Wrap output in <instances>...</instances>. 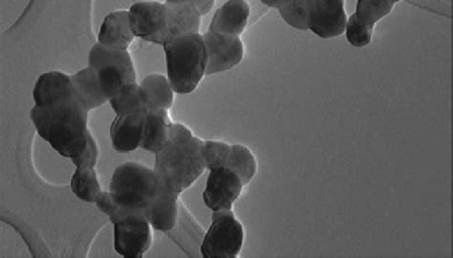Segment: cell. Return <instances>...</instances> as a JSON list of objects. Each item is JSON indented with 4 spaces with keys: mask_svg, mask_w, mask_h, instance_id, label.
Masks as SVG:
<instances>
[{
    "mask_svg": "<svg viewBox=\"0 0 453 258\" xmlns=\"http://www.w3.org/2000/svg\"><path fill=\"white\" fill-rule=\"evenodd\" d=\"M30 115L35 132L58 155L73 159L87 147L88 111L75 96L49 107L35 105Z\"/></svg>",
    "mask_w": 453,
    "mask_h": 258,
    "instance_id": "6da1fadb",
    "label": "cell"
},
{
    "mask_svg": "<svg viewBox=\"0 0 453 258\" xmlns=\"http://www.w3.org/2000/svg\"><path fill=\"white\" fill-rule=\"evenodd\" d=\"M204 142L181 124H171L169 139L155 158L154 171L162 185L181 194L207 169Z\"/></svg>",
    "mask_w": 453,
    "mask_h": 258,
    "instance_id": "7a4b0ae2",
    "label": "cell"
},
{
    "mask_svg": "<svg viewBox=\"0 0 453 258\" xmlns=\"http://www.w3.org/2000/svg\"><path fill=\"white\" fill-rule=\"evenodd\" d=\"M168 79L174 92L193 93L206 75L208 55L204 39L199 33L165 41Z\"/></svg>",
    "mask_w": 453,
    "mask_h": 258,
    "instance_id": "3957f363",
    "label": "cell"
},
{
    "mask_svg": "<svg viewBox=\"0 0 453 258\" xmlns=\"http://www.w3.org/2000/svg\"><path fill=\"white\" fill-rule=\"evenodd\" d=\"M162 186L154 170L135 162L116 168L110 186L115 202L127 213H144Z\"/></svg>",
    "mask_w": 453,
    "mask_h": 258,
    "instance_id": "277c9868",
    "label": "cell"
},
{
    "mask_svg": "<svg viewBox=\"0 0 453 258\" xmlns=\"http://www.w3.org/2000/svg\"><path fill=\"white\" fill-rule=\"evenodd\" d=\"M88 66L96 72L110 99L124 86L136 83V72L127 50L95 44L88 54Z\"/></svg>",
    "mask_w": 453,
    "mask_h": 258,
    "instance_id": "5b68a950",
    "label": "cell"
},
{
    "mask_svg": "<svg viewBox=\"0 0 453 258\" xmlns=\"http://www.w3.org/2000/svg\"><path fill=\"white\" fill-rule=\"evenodd\" d=\"M244 242V229L233 210L213 212L211 224L201 245L204 258H235Z\"/></svg>",
    "mask_w": 453,
    "mask_h": 258,
    "instance_id": "8992f818",
    "label": "cell"
},
{
    "mask_svg": "<svg viewBox=\"0 0 453 258\" xmlns=\"http://www.w3.org/2000/svg\"><path fill=\"white\" fill-rule=\"evenodd\" d=\"M203 156L208 170L226 168L240 176L244 186L253 180L257 171V161L247 147L207 140L203 145Z\"/></svg>",
    "mask_w": 453,
    "mask_h": 258,
    "instance_id": "52a82bcc",
    "label": "cell"
},
{
    "mask_svg": "<svg viewBox=\"0 0 453 258\" xmlns=\"http://www.w3.org/2000/svg\"><path fill=\"white\" fill-rule=\"evenodd\" d=\"M401 0H357L355 13L348 21L347 39L354 47L361 49L372 42V34L383 19Z\"/></svg>",
    "mask_w": 453,
    "mask_h": 258,
    "instance_id": "ba28073f",
    "label": "cell"
},
{
    "mask_svg": "<svg viewBox=\"0 0 453 258\" xmlns=\"http://www.w3.org/2000/svg\"><path fill=\"white\" fill-rule=\"evenodd\" d=\"M114 248L126 258H141L150 247V224L144 213H131L114 223Z\"/></svg>",
    "mask_w": 453,
    "mask_h": 258,
    "instance_id": "9c48e42d",
    "label": "cell"
},
{
    "mask_svg": "<svg viewBox=\"0 0 453 258\" xmlns=\"http://www.w3.org/2000/svg\"><path fill=\"white\" fill-rule=\"evenodd\" d=\"M308 30L321 39L342 36L348 26L344 0H306Z\"/></svg>",
    "mask_w": 453,
    "mask_h": 258,
    "instance_id": "30bf717a",
    "label": "cell"
},
{
    "mask_svg": "<svg viewBox=\"0 0 453 258\" xmlns=\"http://www.w3.org/2000/svg\"><path fill=\"white\" fill-rule=\"evenodd\" d=\"M135 38L163 45L166 41V5L157 2L138 3L128 11Z\"/></svg>",
    "mask_w": 453,
    "mask_h": 258,
    "instance_id": "8fae6325",
    "label": "cell"
},
{
    "mask_svg": "<svg viewBox=\"0 0 453 258\" xmlns=\"http://www.w3.org/2000/svg\"><path fill=\"white\" fill-rule=\"evenodd\" d=\"M243 183L235 172L226 168L210 170L203 201L212 212L231 210L241 196Z\"/></svg>",
    "mask_w": 453,
    "mask_h": 258,
    "instance_id": "7c38bea8",
    "label": "cell"
},
{
    "mask_svg": "<svg viewBox=\"0 0 453 258\" xmlns=\"http://www.w3.org/2000/svg\"><path fill=\"white\" fill-rule=\"evenodd\" d=\"M203 39L208 55L206 76L228 72L243 60L244 45L241 37L208 31L203 34Z\"/></svg>",
    "mask_w": 453,
    "mask_h": 258,
    "instance_id": "4fadbf2b",
    "label": "cell"
},
{
    "mask_svg": "<svg viewBox=\"0 0 453 258\" xmlns=\"http://www.w3.org/2000/svg\"><path fill=\"white\" fill-rule=\"evenodd\" d=\"M147 112L117 115L111 126L113 148L120 154H128L140 148L142 126Z\"/></svg>",
    "mask_w": 453,
    "mask_h": 258,
    "instance_id": "5bb4252c",
    "label": "cell"
},
{
    "mask_svg": "<svg viewBox=\"0 0 453 258\" xmlns=\"http://www.w3.org/2000/svg\"><path fill=\"white\" fill-rule=\"evenodd\" d=\"M250 5L246 0H228L214 14L209 31L224 36L241 37L250 17Z\"/></svg>",
    "mask_w": 453,
    "mask_h": 258,
    "instance_id": "9a60e30c",
    "label": "cell"
},
{
    "mask_svg": "<svg viewBox=\"0 0 453 258\" xmlns=\"http://www.w3.org/2000/svg\"><path fill=\"white\" fill-rule=\"evenodd\" d=\"M73 96L71 76L58 72L41 75L33 89L35 107H49Z\"/></svg>",
    "mask_w": 453,
    "mask_h": 258,
    "instance_id": "2e32d148",
    "label": "cell"
},
{
    "mask_svg": "<svg viewBox=\"0 0 453 258\" xmlns=\"http://www.w3.org/2000/svg\"><path fill=\"white\" fill-rule=\"evenodd\" d=\"M135 36L131 30L128 11L118 10L107 15L101 26L98 42L111 49L127 50Z\"/></svg>",
    "mask_w": 453,
    "mask_h": 258,
    "instance_id": "e0dca14e",
    "label": "cell"
},
{
    "mask_svg": "<svg viewBox=\"0 0 453 258\" xmlns=\"http://www.w3.org/2000/svg\"><path fill=\"white\" fill-rule=\"evenodd\" d=\"M166 41L199 33L201 11L192 4H165Z\"/></svg>",
    "mask_w": 453,
    "mask_h": 258,
    "instance_id": "ac0fdd59",
    "label": "cell"
},
{
    "mask_svg": "<svg viewBox=\"0 0 453 258\" xmlns=\"http://www.w3.org/2000/svg\"><path fill=\"white\" fill-rule=\"evenodd\" d=\"M179 195L162 185L157 196L145 209V216L154 230L170 231L175 227Z\"/></svg>",
    "mask_w": 453,
    "mask_h": 258,
    "instance_id": "d6986e66",
    "label": "cell"
},
{
    "mask_svg": "<svg viewBox=\"0 0 453 258\" xmlns=\"http://www.w3.org/2000/svg\"><path fill=\"white\" fill-rule=\"evenodd\" d=\"M74 95L88 112L102 107L110 98L105 95L100 80L90 66L71 76Z\"/></svg>",
    "mask_w": 453,
    "mask_h": 258,
    "instance_id": "ffe728a7",
    "label": "cell"
},
{
    "mask_svg": "<svg viewBox=\"0 0 453 258\" xmlns=\"http://www.w3.org/2000/svg\"><path fill=\"white\" fill-rule=\"evenodd\" d=\"M171 124L165 110H148L140 148L157 155L169 139Z\"/></svg>",
    "mask_w": 453,
    "mask_h": 258,
    "instance_id": "44dd1931",
    "label": "cell"
},
{
    "mask_svg": "<svg viewBox=\"0 0 453 258\" xmlns=\"http://www.w3.org/2000/svg\"><path fill=\"white\" fill-rule=\"evenodd\" d=\"M148 102V110H168L173 104V89L168 78L161 74H150L140 84Z\"/></svg>",
    "mask_w": 453,
    "mask_h": 258,
    "instance_id": "7402d4cb",
    "label": "cell"
},
{
    "mask_svg": "<svg viewBox=\"0 0 453 258\" xmlns=\"http://www.w3.org/2000/svg\"><path fill=\"white\" fill-rule=\"evenodd\" d=\"M110 102L117 115L148 111L145 94L137 83L124 86L110 99Z\"/></svg>",
    "mask_w": 453,
    "mask_h": 258,
    "instance_id": "603a6c76",
    "label": "cell"
},
{
    "mask_svg": "<svg viewBox=\"0 0 453 258\" xmlns=\"http://www.w3.org/2000/svg\"><path fill=\"white\" fill-rule=\"evenodd\" d=\"M71 190L81 201L95 203L102 192L97 173L94 168H76L71 178Z\"/></svg>",
    "mask_w": 453,
    "mask_h": 258,
    "instance_id": "cb8c5ba5",
    "label": "cell"
},
{
    "mask_svg": "<svg viewBox=\"0 0 453 258\" xmlns=\"http://www.w3.org/2000/svg\"><path fill=\"white\" fill-rule=\"evenodd\" d=\"M279 11L288 25L297 30L308 31L306 0H291Z\"/></svg>",
    "mask_w": 453,
    "mask_h": 258,
    "instance_id": "d4e9b609",
    "label": "cell"
},
{
    "mask_svg": "<svg viewBox=\"0 0 453 258\" xmlns=\"http://www.w3.org/2000/svg\"><path fill=\"white\" fill-rule=\"evenodd\" d=\"M98 147L92 135H88L87 147L80 155L71 159L76 168H95L98 160Z\"/></svg>",
    "mask_w": 453,
    "mask_h": 258,
    "instance_id": "484cf974",
    "label": "cell"
},
{
    "mask_svg": "<svg viewBox=\"0 0 453 258\" xmlns=\"http://www.w3.org/2000/svg\"><path fill=\"white\" fill-rule=\"evenodd\" d=\"M95 204L98 207L102 213L106 215L111 220L120 209L117 205L111 193L101 192L96 198Z\"/></svg>",
    "mask_w": 453,
    "mask_h": 258,
    "instance_id": "4316f807",
    "label": "cell"
},
{
    "mask_svg": "<svg viewBox=\"0 0 453 258\" xmlns=\"http://www.w3.org/2000/svg\"><path fill=\"white\" fill-rule=\"evenodd\" d=\"M181 3L192 4L201 11L202 16H205L210 13L211 10L214 6V3H216V0H165V4Z\"/></svg>",
    "mask_w": 453,
    "mask_h": 258,
    "instance_id": "83f0119b",
    "label": "cell"
},
{
    "mask_svg": "<svg viewBox=\"0 0 453 258\" xmlns=\"http://www.w3.org/2000/svg\"><path fill=\"white\" fill-rule=\"evenodd\" d=\"M291 2V0H261V3L276 9H280L286 4H288Z\"/></svg>",
    "mask_w": 453,
    "mask_h": 258,
    "instance_id": "f1b7e54d",
    "label": "cell"
}]
</instances>
